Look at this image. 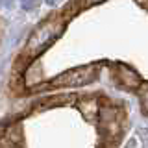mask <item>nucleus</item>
<instances>
[{
    "label": "nucleus",
    "mask_w": 148,
    "mask_h": 148,
    "mask_svg": "<svg viewBox=\"0 0 148 148\" xmlns=\"http://www.w3.org/2000/svg\"><path fill=\"white\" fill-rule=\"evenodd\" d=\"M65 22H67V18H63V17H52V18H48L46 22H43V24H41L34 34L30 35L22 58L32 59L34 56L39 54L43 48H46V46H48L56 37L63 32Z\"/></svg>",
    "instance_id": "f257e3e1"
},
{
    "label": "nucleus",
    "mask_w": 148,
    "mask_h": 148,
    "mask_svg": "<svg viewBox=\"0 0 148 148\" xmlns=\"http://www.w3.org/2000/svg\"><path fill=\"white\" fill-rule=\"evenodd\" d=\"M96 76H98V69L92 67V65H85V67L72 69V71H67L59 74V76L52 78L43 87H82V85L95 82Z\"/></svg>",
    "instance_id": "f03ea898"
},
{
    "label": "nucleus",
    "mask_w": 148,
    "mask_h": 148,
    "mask_svg": "<svg viewBox=\"0 0 148 148\" xmlns=\"http://www.w3.org/2000/svg\"><path fill=\"white\" fill-rule=\"evenodd\" d=\"M117 76H119V82L122 83L124 87H130V89H133V87L139 85V76H137V72L130 71L128 67H124V65H119Z\"/></svg>",
    "instance_id": "7ed1b4c3"
},
{
    "label": "nucleus",
    "mask_w": 148,
    "mask_h": 148,
    "mask_svg": "<svg viewBox=\"0 0 148 148\" xmlns=\"http://www.w3.org/2000/svg\"><path fill=\"white\" fill-rule=\"evenodd\" d=\"M139 96H141L143 108H145V111L148 113V85H145V87H141V89H139Z\"/></svg>",
    "instance_id": "20e7f679"
},
{
    "label": "nucleus",
    "mask_w": 148,
    "mask_h": 148,
    "mask_svg": "<svg viewBox=\"0 0 148 148\" xmlns=\"http://www.w3.org/2000/svg\"><path fill=\"white\" fill-rule=\"evenodd\" d=\"M37 6V0H22V8L24 9H30V8H35Z\"/></svg>",
    "instance_id": "39448f33"
},
{
    "label": "nucleus",
    "mask_w": 148,
    "mask_h": 148,
    "mask_svg": "<svg viewBox=\"0 0 148 148\" xmlns=\"http://www.w3.org/2000/svg\"><path fill=\"white\" fill-rule=\"evenodd\" d=\"M100 2H104V0H85L87 6H95V4H100Z\"/></svg>",
    "instance_id": "423d86ee"
},
{
    "label": "nucleus",
    "mask_w": 148,
    "mask_h": 148,
    "mask_svg": "<svg viewBox=\"0 0 148 148\" xmlns=\"http://www.w3.org/2000/svg\"><path fill=\"white\" fill-rule=\"evenodd\" d=\"M45 2H46V4H50V6H52V4H56V2H58V0H45Z\"/></svg>",
    "instance_id": "0eeeda50"
}]
</instances>
